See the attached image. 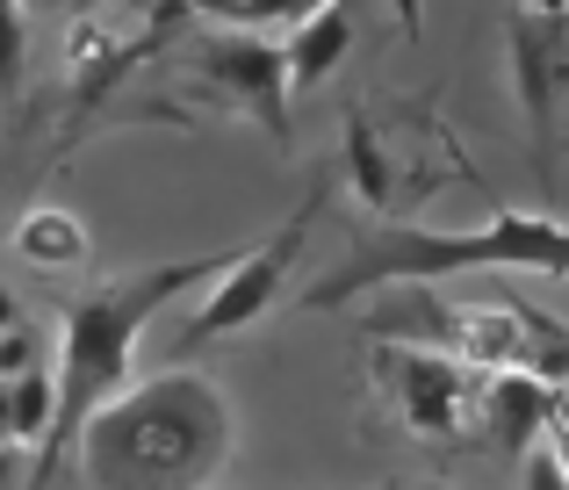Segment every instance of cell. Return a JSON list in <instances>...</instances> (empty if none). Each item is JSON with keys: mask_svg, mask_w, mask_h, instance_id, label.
<instances>
[{"mask_svg": "<svg viewBox=\"0 0 569 490\" xmlns=\"http://www.w3.org/2000/svg\"><path fill=\"white\" fill-rule=\"evenodd\" d=\"M252 246H223V252H194V260H167V267H144V274H116L101 289L72 296L66 303V361H58V433L43 440L37 454V477L29 490H51V477L66 469V454L80 462V440L101 411L116 404L130 382V353H138L144 324L188 289H217Z\"/></svg>", "mask_w": 569, "mask_h": 490, "instance_id": "6da1fadb", "label": "cell"}, {"mask_svg": "<svg viewBox=\"0 0 569 490\" xmlns=\"http://www.w3.org/2000/svg\"><path fill=\"white\" fill-rule=\"evenodd\" d=\"M231 404L209 376H167L123 390L80 440L87 490H209L231 462Z\"/></svg>", "mask_w": 569, "mask_h": 490, "instance_id": "7a4b0ae2", "label": "cell"}, {"mask_svg": "<svg viewBox=\"0 0 569 490\" xmlns=\"http://www.w3.org/2000/svg\"><path fill=\"white\" fill-rule=\"evenodd\" d=\"M483 267H533V274H569V224L527 210H498L483 231H418L389 224L361 252L318 274L296 303L303 310H347L353 296H389V289H432L455 274H483Z\"/></svg>", "mask_w": 569, "mask_h": 490, "instance_id": "3957f363", "label": "cell"}, {"mask_svg": "<svg viewBox=\"0 0 569 490\" xmlns=\"http://www.w3.org/2000/svg\"><path fill=\"white\" fill-rule=\"evenodd\" d=\"M361 324L376 347L447 353V361H469L483 376H541L556 390L569 382V324L533 303H512V296H447L440 281L389 289Z\"/></svg>", "mask_w": 569, "mask_h": 490, "instance_id": "277c9868", "label": "cell"}, {"mask_svg": "<svg viewBox=\"0 0 569 490\" xmlns=\"http://www.w3.org/2000/svg\"><path fill=\"white\" fill-rule=\"evenodd\" d=\"M376 382L389 390V404L403 411L411 433H432V440H455L469 426H483L490 411V382L483 368L469 361H447V353H418V347H376Z\"/></svg>", "mask_w": 569, "mask_h": 490, "instance_id": "5b68a950", "label": "cell"}, {"mask_svg": "<svg viewBox=\"0 0 569 490\" xmlns=\"http://www.w3.org/2000/svg\"><path fill=\"white\" fill-rule=\"evenodd\" d=\"M318 210H325V181L303 196V210L289 217V224L274 231V239H260L246 252V260L231 267V274L217 281V289L202 296V310H194V324H188V347H209V339H231V332H246L252 318H267V303L281 296V281H289V260L303 252L310 239V224H318Z\"/></svg>", "mask_w": 569, "mask_h": 490, "instance_id": "8992f818", "label": "cell"}, {"mask_svg": "<svg viewBox=\"0 0 569 490\" xmlns=\"http://www.w3.org/2000/svg\"><path fill=\"white\" fill-rule=\"evenodd\" d=\"M505 43H512L519 101L541 138V159H556V130L569 109V14H505Z\"/></svg>", "mask_w": 569, "mask_h": 490, "instance_id": "52a82bcc", "label": "cell"}, {"mask_svg": "<svg viewBox=\"0 0 569 490\" xmlns=\"http://www.w3.org/2000/svg\"><path fill=\"white\" fill-rule=\"evenodd\" d=\"M194 72H202L217 94L246 101V109H260V123L274 130V138H289V43L274 37H231V29H217V37L202 43V58H194Z\"/></svg>", "mask_w": 569, "mask_h": 490, "instance_id": "ba28073f", "label": "cell"}, {"mask_svg": "<svg viewBox=\"0 0 569 490\" xmlns=\"http://www.w3.org/2000/svg\"><path fill=\"white\" fill-rule=\"evenodd\" d=\"M562 419V390L541 376H498L490 382V411H483V433L498 454H512V462H527L533 448L548 440V426Z\"/></svg>", "mask_w": 569, "mask_h": 490, "instance_id": "9c48e42d", "label": "cell"}, {"mask_svg": "<svg viewBox=\"0 0 569 490\" xmlns=\"http://www.w3.org/2000/svg\"><path fill=\"white\" fill-rule=\"evenodd\" d=\"M289 72H296V87H325L339 72V58L353 51V14L347 8H332V0H318L310 8V22L303 29H289Z\"/></svg>", "mask_w": 569, "mask_h": 490, "instance_id": "30bf717a", "label": "cell"}, {"mask_svg": "<svg viewBox=\"0 0 569 490\" xmlns=\"http://www.w3.org/2000/svg\"><path fill=\"white\" fill-rule=\"evenodd\" d=\"M0 433L14 440V448H37L58 433V376L43 368V376H22V382H0Z\"/></svg>", "mask_w": 569, "mask_h": 490, "instance_id": "8fae6325", "label": "cell"}, {"mask_svg": "<svg viewBox=\"0 0 569 490\" xmlns=\"http://www.w3.org/2000/svg\"><path fill=\"white\" fill-rule=\"evenodd\" d=\"M14 252L29 267H80L87 260V224L72 210H29L14 224Z\"/></svg>", "mask_w": 569, "mask_h": 490, "instance_id": "7c38bea8", "label": "cell"}, {"mask_svg": "<svg viewBox=\"0 0 569 490\" xmlns=\"http://www.w3.org/2000/svg\"><path fill=\"white\" fill-rule=\"evenodd\" d=\"M347 167H353V188H361V202H376V210H389V159H382V144H376V130L353 116L347 123Z\"/></svg>", "mask_w": 569, "mask_h": 490, "instance_id": "4fadbf2b", "label": "cell"}, {"mask_svg": "<svg viewBox=\"0 0 569 490\" xmlns=\"http://www.w3.org/2000/svg\"><path fill=\"white\" fill-rule=\"evenodd\" d=\"M22 376H43V339L29 332V324H14V332L0 339V382H22Z\"/></svg>", "mask_w": 569, "mask_h": 490, "instance_id": "5bb4252c", "label": "cell"}, {"mask_svg": "<svg viewBox=\"0 0 569 490\" xmlns=\"http://www.w3.org/2000/svg\"><path fill=\"white\" fill-rule=\"evenodd\" d=\"M22 51H29V37H22V8H0V101L22 87Z\"/></svg>", "mask_w": 569, "mask_h": 490, "instance_id": "9a60e30c", "label": "cell"}, {"mask_svg": "<svg viewBox=\"0 0 569 490\" xmlns=\"http://www.w3.org/2000/svg\"><path fill=\"white\" fill-rule=\"evenodd\" d=\"M519 483L527 490H569V469H562V454H556V440H541V448L519 462Z\"/></svg>", "mask_w": 569, "mask_h": 490, "instance_id": "2e32d148", "label": "cell"}, {"mask_svg": "<svg viewBox=\"0 0 569 490\" xmlns=\"http://www.w3.org/2000/svg\"><path fill=\"white\" fill-rule=\"evenodd\" d=\"M29 477H37V469H29V454L22 448H0V490H29Z\"/></svg>", "mask_w": 569, "mask_h": 490, "instance_id": "e0dca14e", "label": "cell"}, {"mask_svg": "<svg viewBox=\"0 0 569 490\" xmlns=\"http://www.w3.org/2000/svg\"><path fill=\"white\" fill-rule=\"evenodd\" d=\"M14 324H22V296H14V289H0V339H8Z\"/></svg>", "mask_w": 569, "mask_h": 490, "instance_id": "ac0fdd59", "label": "cell"}, {"mask_svg": "<svg viewBox=\"0 0 569 490\" xmlns=\"http://www.w3.org/2000/svg\"><path fill=\"white\" fill-rule=\"evenodd\" d=\"M0 448H14V440H8V433H0Z\"/></svg>", "mask_w": 569, "mask_h": 490, "instance_id": "d6986e66", "label": "cell"}]
</instances>
